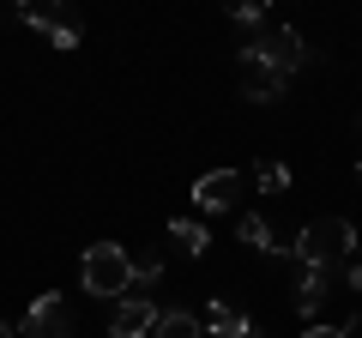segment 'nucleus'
<instances>
[{
	"label": "nucleus",
	"instance_id": "17",
	"mask_svg": "<svg viewBox=\"0 0 362 338\" xmlns=\"http://www.w3.org/2000/svg\"><path fill=\"white\" fill-rule=\"evenodd\" d=\"M302 338H344V326H320V320H314V326H308Z\"/></svg>",
	"mask_w": 362,
	"mask_h": 338
},
{
	"label": "nucleus",
	"instance_id": "15",
	"mask_svg": "<svg viewBox=\"0 0 362 338\" xmlns=\"http://www.w3.org/2000/svg\"><path fill=\"white\" fill-rule=\"evenodd\" d=\"M230 18H235V25H247V30H259V25H266V6H259V0H242Z\"/></svg>",
	"mask_w": 362,
	"mask_h": 338
},
{
	"label": "nucleus",
	"instance_id": "1",
	"mask_svg": "<svg viewBox=\"0 0 362 338\" xmlns=\"http://www.w3.org/2000/svg\"><path fill=\"white\" fill-rule=\"evenodd\" d=\"M290 254L302 266H344V260H356V223L350 218H308L296 230V242H290Z\"/></svg>",
	"mask_w": 362,
	"mask_h": 338
},
{
	"label": "nucleus",
	"instance_id": "2",
	"mask_svg": "<svg viewBox=\"0 0 362 338\" xmlns=\"http://www.w3.org/2000/svg\"><path fill=\"white\" fill-rule=\"evenodd\" d=\"M78 284H85V296H127L133 290V254L121 242H90L85 247V260H78Z\"/></svg>",
	"mask_w": 362,
	"mask_h": 338
},
{
	"label": "nucleus",
	"instance_id": "4",
	"mask_svg": "<svg viewBox=\"0 0 362 338\" xmlns=\"http://www.w3.org/2000/svg\"><path fill=\"white\" fill-rule=\"evenodd\" d=\"M73 332V314H66V296L61 290H42L37 302H30L25 326H18V338H66Z\"/></svg>",
	"mask_w": 362,
	"mask_h": 338
},
{
	"label": "nucleus",
	"instance_id": "6",
	"mask_svg": "<svg viewBox=\"0 0 362 338\" xmlns=\"http://www.w3.org/2000/svg\"><path fill=\"white\" fill-rule=\"evenodd\" d=\"M157 314H163V308H157L151 296H121L115 314H109V338H145L157 326Z\"/></svg>",
	"mask_w": 362,
	"mask_h": 338
},
{
	"label": "nucleus",
	"instance_id": "14",
	"mask_svg": "<svg viewBox=\"0 0 362 338\" xmlns=\"http://www.w3.org/2000/svg\"><path fill=\"white\" fill-rule=\"evenodd\" d=\"M254 187H259V194H272V199L290 194V163H272V157H266V163H254Z\"/></svg>",
	"mask_w": 362,
	"mask_h": 338
},
{
	"label": "nucleus",
	"instance_id": "11",
	"mask_svg": "<svg viewBox=\"0 0 362 338\" xmlns=\"http://www.w3.org/2000/svg\"><path fill=\"white\" fill-rule=\"evenodd\" d=\"M206 332L211 338H247V332H254V320H247V314L242 308H230V302H211V308H206Z\"/></svg>",
	"mask_w": 362,
	"mask_h": 338
},
{
	"label": "nucleus",
	"instance_id": "13",
	"mask_svg": "<svg viewBox=\"0 0 362 338\" xmlns=\"http://www.w3.org/2000/svg\"><path fill=\"white\" fill-rule=\"evenodd\" d=\"M157 278H163V254H157V247H145L139 260H133V290H127V296H145V290H157Z\"/></svg>",
	"mask_w": 362,
	"mask_h": 338
},
{
	"label": "nucleus",
	"instance_id": "19",
	"mask_svg": "<svg viewBox=\"0 0 362 338\" xmlns=\"http://www.w3.org/2000/svg\"><path fill=\"white\" fill-rule=\"evenodd\" d=\"M247 338H272V332H266V326H254V332H247Z\"/></svg>",
	"mask_w": 362,
	"mask_h": 338
},
{
	"label": "nucleus",
	"instance_id": "20",
	"mask_svg": "<svg viewBox=\"0 0 362 338\" xmlns=\"http://www.w3.org/2000/svg\"><path fill=\"white\" fill-rule=\"evenodd\" d=\"M356 182H362V163H356Z\"/></svg>",
	"mask_w": 362,
	"mask_h": 338
},
{
	"label": "nucleus",
	"instance_id": "5",
	"mask_svg": "<svg viewBox=\"0 0 362 338\" xmlns=\"http://www.w3.org/2000/svg\"><path fill=\"white\" fill-rule=\"evenodd\" d=\"M13 18L18 25H30L37 37H49V49H78V30H73V18L61 13V6H13Z\"/></svg>",
	"mask_w": 362,
	"mask_h": 338
},
{
	"label": "nucleus",
	"instance_id": "7",
	"mask_svg": "<svg viewBox=\"0 0 362 338\" xmlns=\"http://www.w3.org/2000/svg\"><path fill=\"white\" fill-rule=\"evenodd\" d=\"M235 199H242V175H235V169H206L194 182V206L199 211H230Z\"/></svg>",
	"mask_w": 362,
	"mask_h": 338
},
{
	"label": "nucleus",
	"instance_id": "16",
	"mask_svg": "<svg viewBox=\"0 0 362 338\" xmlns=\"http://www.w3.org/2000/svg\"><path fill=\"white\" fill-rule=\"evenodd\" d=\"M344 290H356V296H362V260H344Z\"/></svg>",
	"mask_w": 362,
	"mask_h": 338
},
{
	"label": "nucleus",
	"instance_id": "18",
	"mask_svg": "<svg viewBox=\"0 0 362 338\" xmlns=\"http://www.w3.org/2000/svg\"><path fill=\"white\" fill-rule=\"evenodd\" d=\"M0 338H18V326H6V320H0Z\"/></svg>",
	"mask_w": 362,
	"mask_h": 338
},
{
	"label": "nucleus",
	"instance_id": "10",
	"mask_svg": "<svg viewBox=\"0 0 362 338\" xmlns=\"http://www.w3.org/2000/svg\"><path fill=\"white\" fill-rule=\"evenodd\" d=\"M235 242H247L254 254H266V260H284V254H290V242H278V235H272V223L259 218V211H247V218L235 223Z\"/></svg>",
	"mask_w": 362,
	"mask_h": 338
},
{
	"label": "nucleus",
	"instance_id": "8",
	"mask_svg": "<svg viewBox=\"0 0 362 338\" xmlns=\"http://www.w3.org/2000/svg\"><path fill=\"white\" fill-rule=\"evenodd\" d=\"M259 54H266L272 66H278V73H296L302 61H308V49H302V30L296 25H278V30H266V37H259Z\"/></svg>",
	"mask_w": 362,
	"mask_h": 338
},
{
	"label": "nucleus",
	"instance_id": "12",
	"mask_svg": "<svg viewBox=\"0 0 362 338\" xmlns=\"http://www.w3.org/2000/svg\"><path fill=\"white\" fill-rule=\"evenodd\" d=\"M169 242H181V254H194V260H199V254L211 247V230L199 218H169Z\"/></svg>",
	"mask_w": 362,
	"mask_h": 338
},
{
	"label": "nucleus",
	"instance_id": "3",
	"mask_svg": "<svg viewBox=\"0 0 362 338\" xmlns=\"http://www.w3.org/2000/svg\"><path fill=\"white\" fill-rule=\"evenodd\" d=\"M235 66H242V97H247V103H278V97H284L290 78L259 54V37H247L242 49H235Z\"/></svg>",
	"mask_w": 362,
	"mask_h": 338
},
{
	"label": "nucleus",
	"instance_id": "9",
	"mask_svg": "<svg viewBox=\"0 0 362 338\" xmlns=\"http://www.w3.org/2000/svg\"><path fill=\"white\" fill-rule=\"evenodd\" d=\"M332 278H338V266H302V278H296V308H302V320L320 314V302L332 296Z\"/></svg>",
	"mask_w": 362,
	"mask_h": 338
}]
</instances>
